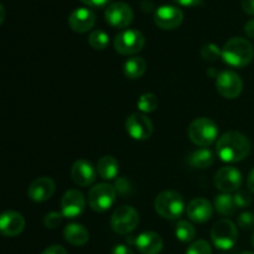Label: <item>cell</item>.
Masks as SVG:
<instances>
[{
    "mask_svg": "<svg viewBox=\"0 0 254 254\" xmlns=\"http://www.w3.org/2000/svg\"><path fill=\"white\" fill-rule=\"evenodd\" d=\"M217 154L225 163H238L251 153V141L240 131L225 133L217 141Z\"/></svg>",
    "mask_w": 254,
    "mask_h": 254,
    "instance_id": "cell-1",
    "label": "cell"
},
{
    "mask_svg": "<svg viewBox=\"0 0 254 254\" xmlns=\"http://www.w3.org/2000/svg\"><path fill=\"white\" fill-rule=\"evenodd\" d=\"M254 50L252 44L243 37H232L222 47L221 57L231 67L243 68L252 62Z\"/></svg>",
    "mask_w": 254,
    "mask_h": 254,
    "instance_id": "cell-2",
    "label": "cell"
},
{
    "mask_svg": "<svg viewBox=\"0 0 254 254\" xmlns=\"http://www.w3.org/2000/svg\"><path fill=\"white\" fill-rule=\"evenodd\" d=\"M154 207L156 212L165 220H178L184 212L185 201L176 191H163L156 196Z\"/></svg>",
    "mask_w": 254,
    "mask_h": 254,
    "instance_id": "cell-3",
    "label": "cell"
},
{
    "mask_svg": "<svg viewBox=\"0 0 254 254\" xmlns=\"http://www.w3.org/2000/svg\"><path fill=\"white\" fill-rule=\"evenodd\" d=\"M189 138L197 146H210L218 136V127L212 119L201 117L195 119L189 127Z\"/></svg>",
    "mask_w": 254,
    "mask_h": 254,
    "instance_id": "cell-4",
    "label": "cell"
},
{
    "mask_svg": "<svg viewBox=\"0 0 254 254\" xmlns=\"http://www.w3.org/2000/svg\"><path fill=\"white\" fill-rule=\"evenodd\" d=\"M211 240L216 248L228 251L236 246L238 241V230L232 221L223 218L217 221L211 230Z\"/></svg>",
    "mask_w": 254,
    "mask_h": 254,
    "instance_id": "cell-5",
    "label": "cell"
},
{
    "mask_svg": "<svg viewBox=\"0 0 254 254\" xmlns=\"http://www.w3.org/2000/svg\"><path fill=\"white\" fill-rule=\"evenodd\" d=\"M139 225V213L131 206H119L113 212L111 226L118 235H129Z\"/></svg>",
    "mask_w": 254,
    "mask_h": 254,
    "instance_id": "cell-6",
    "label": "cell"
},
{
    "mask_svg": "<svg viewBox=\"0 0 254 254\" xmlns=\"http://www.w3.org/2000/svg\"><path fill=\"white\" fill-rule=\"evenodd\" d=\"M116 188L109 184H97L88 192L89 206L96 212H104V211L109 210L116 202Z\"/></svg>",
    "mask_w": 254,
    "mask_h": 254,
    "instance_id": "cell-7",
    "label": "cell"
},
{
    "mask_svg": "<svg viewBox=\"0 0 254 254\" xmlns=\"http://www.w3.org/2000/svg\"><path fill=\"white\" fill-rule=\"evenodd\" d=\"M145 37L139 30L128 29L121 31L114 39V49L121 55H135L144 49Z\"/></svg>",
    "mask_w": 254,
    "mask_h": 254,
    "instance_id": "cell-8",
    "label": "cell"
},
{
    "mask_svg": "<svg viewBox=\"0 0 254 254\" xmlns=\"http://www.w3.org/2000/svg\"><path fill=\"white\" fill-rule=\"evenodd\" d=\"M216 88L225 98H237L243 91V81L238 73L226 69L220 72L216 77Z\"/></svg>",
    "mask_w": 254,
    "mask_h": 254,
    "instance_id": "cell-9",
    "label": "cell"
},
{
    "mask_svg": "<svg viewBox=\"0 0 254 254\" xmlns=\"http://www.w3.org/2000/svg\"><path fill=\"white\" fill-rule=\"evenodd\" d=\"M104 17L111 26L117 27V29H124L133 21L134 12L127 2L116 1L107 6Z\"/></svg>",
    "mask_w": 254,
    "mask_h": 254,
    "instance_id": "cell-10",
    "label": "cell"
},
{
    "mask_svg": "<svg viewBox=\"0 0 254 254\" xmlns=\"http://www.w3.org/2000/svg\"><path fill=\"white\" fill-rule=\"evenodd\" d=\"M242 185V174L235 166H223L215 174V186L223 193L237 191Z\"/></svg>",
    "mask_w": 254,
    "mask_h": 254,
    "instance_id": "cell-11",
    "label": "cell"
},
{
    "mask_svg": "<svg viewBox=\"0 0 254 254\" xmlns=\"http://www.w3.org/2000/svg\"><path fill=\"white\" fill-rule=\"evenodd\" d=\"M126 129L127 133L134 140H146L153 134L154 127L148 117L140 113H134L127 118Z\"/></svg>",
    "mask_w": 254,
    "mask_h": 254,
    "instance_id": "cell-12",
    "label": "cell"
},
{
    "mask_svg": "<svg viewBox=\"0 0 254 254\" xmlns=\"http://www.w3.org/2000/svg\"><path fill=\"white\" fill-rule=\"evenodd\" d=\"M184 20V12L174 5H163L155 10L154 21L160 29L173 30L181 25Z\"/></svg>",
    "mask_w": 254,
    "mask_h": 254,
    "instance_id": "cell-13",
    "label": "cell"
},
{
    "mask_svg": "<svg viewBox=\"0 0 254 254\" xmlns=\"http://www.w3.org/2000/svg\"><path fill=\"white\" fill-rule=\"evenodd\" d=\"M86 198L79 190H68L61 198V213L66 218H76L83 213Z\"/></svg>",
    "mask_w": 254,
    "mask_h": 254,
    "instance_id": "cell-14",
    "label": "cell"
},
{
    "mask_svg": "<svg viewBox=\"0 0 254 254\" xmlns=\"http://www.w3.org/2000/svg\"><path fill=\"white\" fill-rule=\"evenodd\" d=\"M97 16L88 7H77L69 14L68 25L74 32L84 34L88 32L96 24Z\"/></svg>",
    "mask_w": 254,
    "mask_h": 254,
    "instance_id": "cell-15",
    "label": "cell"
},
{
    "mask_svg": "<svg viewBox=\"0 0 254 254\" xmlns=\"http://www.w3.org/2000/svg\"><path fill=\"white\" fill-rule=\"evenodd\" d=\"M97 173L92 163L84 159H79V160L74 161V164L71 168V178L76 185L82 186V188H87V186L92 185L97 179Z\"/></svg>",
    "mask_w": 254,
    "mask_h": 254,
    "instance_id": "cell-16",
    "label": "cell"
},
{
    "mask_svg": "<svg viewBox=\"0 0 254 254\" xmlns=\"http://www.w3.org/2000/svg\"><path fill=\"white\" fill-rule=\"evenodd\" d=\"M55 189H56L55 181L51 178L42 176V178L32 181L27 190V196L30 200L35 201V202H45L52 197V195L55 193Z\"/></svg>",
    "mask_w": 254,
    "mask_h": 254,
    "instance_id": "cell-17",
    "label": "cell"
},
{
    "mask_svg": "<svg viewBox=\"0 0 254 254\" xmlns=\"http://www.w3.org/2000/svg\"><path fill=\"white\" fill-rule=\"evenodd\" d=\"M186 213L192 222L205 223L212 217L213 207L207 198L197 197L189 202Z\"/></svg>",
    "mask_w": 254,
    "mask_h": 254,
    "instance_id": "cell-18",
    "label": "cell"
},
{
    "mask_svg": "<svg viewBox=\"0 0 254 254\" xmlns=\"http://www.w3.org/2000/svg\"><path fill=\"white\" fill-rule=\"evenodd\" d=\"M25 220L16 211H6L0 217V231L5 237H16L24 231Z\"/></svg>",
    "mask_w": 254,
    "mask_h": 254,
    "instance_id": "cell-19",
    "label": "cell"
},
{
    "mask_svg": "<svg viewBox=\"0 0 254 254\" xmlns=\"http://www.w3.org/2000/svg\"><path fill=\"white\" fill-rule=\"evenodd\" d=\"M135 247L141 254H159L163 251L164 241L159 233L143 232L135 238Z\"/></svg>",
    "mask_w": 254,
    "mask_h": 254,
    "instance_id": "cell-20",
    "label": "cell"
},
{
    "mask_svg": "<svg viewBox=\"0 0 254 254\" xmlns=\"http://www.w3.org/2000/svg\"><path fill=\"white\" fill-rule=\"evenodd\" d=\"M64 237L69 245L74 246V247H81L89 241V232L83 225L69 223L64 227Z\"/></svg>",
    "mask_w": 254,
    "mask_h": 254,
    "instance_id": "cell-21",
    "label": "cell"
},
{
    "mask_svg": "<svg viewBox=\"0 0 254 254\" xmlns=\"http://www.w3.org/2000/svg\"><path fill=\"white\" fill-rule=\"evenodd\" d=\"M97 171L104 180H113L118 176L119 163L114 156L106 155L99 159L98 164H97Z\"/></svg>",
    "mask_w": 254,
    "mask_h": 254,
    "instance_id": "cell-22",
    "label": "cell"
},
{
    "mask_svg": "<svg viewBox=\"0 0 254 254\" xmlns=\"http://www.w3.org/2000/svg\"><path fill=\"white\" fill-rule=\"evenodd\" d=\"M146 71V62L143 57L134 56L126 61L123 66V72L127 78L139 79Z\"/></svg>",
    "mask_w": 254,
    "mask_h": 254,
    "instance_id": "cell-23",
    "label": "cell"
},
{
    "mask_svg": "<svg viewBox=\"0 0 254 254\" xmlns=\"http://www.w3.org/2000/svg\"><path fill=\"white\" fill-rule=\"evenodd\" d=\"M215 161V154L210 149L201 148L193 151L189 158V163L192 168L196 169H207Z\"/></svg>",
    "mask_w": 254,
    "mask_h": 254,
    "instance_id": "cell-24",
    "label": "cell"
},
{
    "mask_svg": "<svg viewBox=\"0 0 254 254\" xmlns=\"http://www.w3.org/2000/svg\"><path fill=\"white\" fill-rule=\"evenodd\" d=\"M215 208L218 213H221L222 216H232L236 211V205L235 200H233V196H231L230 193H222V195L216 196L215 198Z\"/></svg>",
    "mask_w": 254,
    "mask_h": 254,
    "instance_id": "cell-25",
    "label": "cell"
},
{
    "mask_svg": "<svg viewBox=\"0 0 254 254\" xmlns=\"http://www.w3.org/2000/svg\"><path fill=\"white\" fill-rule=\"evenodd\" d=\"M175 236L181 242L189 243L195 238L196 230L192 223H190L189 221L181 220L175 226Z\"/></svg>",
    "mask_w": 254,
    "mask_h": 254,
    "instance_id": "cell-26",
    "label": "cell"
},
{
    "mask_svg": "<svg viewBox=\"0 0 254 254\" xmlns=\"http://www.w3.org/2000/svg\"><path fill=\"white\" fill-rule=\"evenodd\" d=\"M88 42L94 50H104L109 45V36L103 30H93L89 34Z\"/></svg>",
    "mask_w": 254,
    "mask_h": 254,
    "instance_id": "cell-27",
    "label": "cell"
},
{
    "mask_svg": "<svg viewBox=\"0 0 254 254\" xmlns=\"http://www.w3.org/2000/svg\"><path fill=\"white\" fill-rule=\"evenodd\" d=\"M159 106L158 97L153 93H144L138 99V108L143 113H151Z\"/></svg>",
    "mask_w": 254,
    "mask_h": 254,
    "instance_id": "cell-28",
    "label": "cell"
},
{
    "mask_svg": "<svg viewBox=\"0 0 254 254\" xmlns=\"http://www.w3.org/2000/svg\"><path fill=\"white\" fill-rule=\"evenodd\" d=\"M186 254H212V250L207 241L198 240L189 246Z\"/></svg>",
    "mask_w": 254,
    "mask_h": 254,
    "instance_id": "cell-29",
    "label": "cell"
},
{
    "mask_svg": "<svg viewBox=\"0 0 254 254\" xmlns=\"http://www.w3.org/2000/svg\"><path fill=\"white\" fill-rule=\"evenodd\" d=\"M221 52L215 44H206L201 49V56L205 61H216L221 56Z\"/></svg>",
    "mask_w": 254,
    "mask_h": 254,
    "instance_id": "cell-30",
    "label": "cell"
},
{
    "mask_svg": "<svg viewBox=\"0 0 254 254\" xmlns=\"http://www.w3.org/2000/svg\"><path fill=\"white\" fill-rule=\"evenodd\" d=\"M62 217H64V215L60 212H49L44 218L45 227L55 230V228H57L61 225Z\"/></svg>",
    "mask_w": 254,
    "mask_h": 254,
    "instance_id": "cell-31",
    "label": "cell"
},
{
    "mask_svg": "<svg viewBox=\"0 0 254 254\" xmlns=\"http://www.w3.org/2000/svg\"><path fill=\"white\" fill-rule=\"evenodd\" d=\"M235 205L237 208H246L252 203V197L247 191H238L233 196Z\"/></svg>",
    "mask_w": 254,
    "mask_h": 254,
    "instance_id": "cell-32",
    "label": "cell"
},
{
    "mask_svg": "<svg viewBox=\"0 0 254 254\" xmlns=\"http://www.w3.org/2000/svg\"><path fill=\"white\" fill-rule=\"evenodd\" d=\"M238 226L242 230H251L254 227V213L253 212H243L238 217Z\"/></svg>",
    "mask_w": 254,
    "mask_h": 254,
    "instance_id": "cell-33",
    "label": "cell"
},
{
    "mask_svg": "<svg viewBox=\"0 0 254 254\" xmlns=\"http://www.w3.org/2000/svg\"><path fill=\"white\" fill-rule=\"evenodd\" d=\"M114 188H116L117 192H119L121 195H127V193H129V191H130L129 181L124 178H121L119 180H117L116 186H114Z\"/></svg>",
    "mask_w": 254,
    "mask_h": 254,
    "instance_id": "cell-34",
    "label": "cell"
},
{
    "mask_svg": "<svg viewBox=\"0 0 254 254\" xmlns=\"http://www.w3.org/2000/svg\"><path fill=\"white\" fill-rule=\"evenodd\" d=\"M41 254H67V251L64 250L62 246L55 245V246H50V247H47Z\"/></svg>",
    "mask_w": 254,
    "mask_h": 254,
    "instance_id": "cell-35",
    "label": "cell"
},
{
    "mask_svg": "<svg viewBox=\"0 0 254 254\" xmlns=\"http://www.w3.org/2000/svg\"><path fill=\"white\" fill-rule=\"evenodd\" d=\"M112 254H134L130 247L126 245H117L112 251Z\"/></svg>",
    "mask_w": 254,
    "mask_h": 254,
    "instance_id": "cell-36",
    "label": "cell"
},
{
    "mask_svg": "<svg viewBox=\"0 0 254 254\" xmlns=\"http://www.w3.org/2000/svg\"><path fill=\"white\" fill-rule=\"evenodd\" d=\"M242 7L248 15H254V0H242Z\"/></svg>",
    "mask_w": 254,
    "mask_h": 254,
    "instance_id": "cell-37",
    "label": "cell"
},
{
    "mask_svg": "<svg viewBox=\"0 0 254 254\" xmlns=\"http://www.w3.org/2000/svg\"><path fill=\"white\" fill-rule=\"evenodd\" d=\"M245 32L248 37L254 39V19H251L250 21L246 22L245 25Z\"/></svg>",
    "mask_w": 254,
    "mask_h": 254,
    "instance_id": "cell-38",
    "label": "cell"
},
{
    "mask_svg": "<svg viewBox=\"0 0 254 254\" xmlns=\"http://www.w3.org/2000/svg\"><path fill=\"white\" fill-rule=\"evenodd\" d=\"M173 1L183 5V6H196V5L202 4V0H173Z\"/></svg>",
    "mask_w": 254,
    "mask_h": 254,
    "instance_id": "cell-39",
    "label": "cell"
},
{
    "mask_svg": "<svg viewBox=\"0 0 254 254\" xmlns=\"http://www.w3.org/2000/svg\"><path fill=\"white\" fill-rule=\"evenodd\" d=\"M81 1L84 2V4L89 5V6L99 7V6H104L106 4H108L109 0H81Z\"/></svg>",
    "mask_w": 254,
    "mask_h": 254,
    "instance_id": "cell-40",
    "label": "cell"
},
{
    "mask_svg": "<svg viewBox=\"0 0 254 254\" xmlns=\"http://www.w3.org/2000/svg\"><path fill=\"white\" fill-rule=\"evenodd\" d=\"M247 186H248V189H250V191H252V192L254 193V168L251 170L250 175H248Z\"/></svg>",
    "mask_w": 254,
    "mask_h": 254,
    "instance_id": "cell-41",
    "label": "cell"
},
{
    "mask_svg": "<svg viewBox=\"0 0 254 254\" xmlns=\"http://www.w3.org/2000/svg\"><path fill=\"white\" fill-rule=\"evenodd\" d=\"M241 254H254L253 252H250V251H246V252H242Z\"/></svg>",
    "mask_w": 254,
    "mask_h": 254,
    "instance_id": "cell-42",
    "label": "cell"
},
{
    "mask_svg": "<svg viewBox=\"0 0 254 254\" xmlns=\"http://www.w3.org/2000/svg\"><path fill=\"white\" fill-rule=\"evenodd\" d=\"M252 245H253V247H254V233H253V237H252Z\"/></svg>",
    "mask_w": 254,
    "mask_h": 254,
    "instance_id": "cell-43",
    "label": "cell"
},
{
    "mask_svg": "<svg viewBox=\"0 0 254 254\" xmlns=\"http://www.w3.org/2000/svg\"><path fill=\"white\" fill-rule=\"evenodd\" d=\"M220 254H225V253H220Z\"/></svg>",
    "mask_w": 254,
    "mask_h": 254,
    "instance_id": "cell-44",
    "label": "cell"
}]
</instances>
